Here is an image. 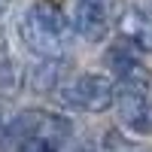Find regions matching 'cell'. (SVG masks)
<instances>
[{
	"label": "cell",
	"mask_w": 152,
	"mask_h": 152,
	"mask_svg": "<svg viewBox=\"0 0 152 152\" xmlns=\"http://www.w3.org/2000/svg\"><path fill=\"white\" fill-rule=\"evenodd\" d=\"M18 152H58V143L46 140V137H24L18 143Z\"/></svg>",
	"instance_id": "obj_7"
},
{
	"label": "cell",
	"mask_w": 152,
	"mask_h": 152,
	"mask_svg": "<svg viewBox=\"0 0 152 152\" xmlns=\"http://www.w3.org/2000/svg\"><path fill=\"white\" fill-rule=\"evenodd\" d=\"M21 37H24V43H28L31 52H37L46 61H58V58H64V52L70 49L73 28L64 18V12H61L58 3L40 0V3H34L28 9V15H24Z\"/></svg>",
	"instance_id": "obj_1"
},
{
	"label": "cell",
	"mask_w": 152,
	"mask_h": 152,
	"mask_svg": "<svg viewBox=\"0 0 152 152\" xmlns=\"http://www.w3.org/2000/svg\"><path fill=\"white\" fill-rule=\"evenodd\" d=\"M119 34L128 40L131 49H140V52H152V15L137 6H128L119 15Z\"/></svg>",
	"instance_id": "obj_5"
},
{
	"label": "cell",
	"mask_w": 152,
	"mask_h": 152,
	"mask_svg": "<svg viewBox=\"0 0 152 152\" xmlns=\"http://www.w3.org/2000/svg\"><path fill=\"white\" fill-rule=\"evenodd\" d=\"M76 31L88 43H97V40L107 37L110 18H107V3L104 0H79L76 3Z\"/></svg>",
	"instance_id": "obj_6"
},
{
	"label": "cell",
	"mask_w": 152,
	"mask_h": 152,
	"mask_svg": "<svg viewBox=\"0 0 152 152\" xmlns=\"http://www.w3.org/2000/svg\"><path fill=\"white\" fill-rule=\"evenodd\" d=\"M104 61L113 67V73H116V79H122L128 88H146L149 82V70L137 61V52L128 46V49H110V52L104 55Z\"/></svg>",
	"instance_id": "obj_4"
},
{
	"label": "cell",
	"mask_w": 152,
	"mask_h": 152,
	"mask_svg": "<svg viewBox=\"0 0 152 152\" xmlns=\"http://www.w3.org/2000/svg\"><path fill=\"white\" fill-rule=\"evenodd\" d=\"M61 100L82 113H104L116 100V85L104 73H85L61 88Z\"/></svg>",
	"instance_id": "obj_2"
},
{
	"label": "cell",
	"mask_w": 152,
	"mask_h": 152,
	"mask_svg": "<svg viewBox=\"0 0 152 152\" xmlns=\"http://www.w3.org/2000/svg\"><path fill=\"white\" fill-rule=\"evenodd\" d=\"M116 107H119V119L125 122V128L134 134H152V100L146 97L143 88H128L116 91Z\"/></svg>",
	"instance_id": "obj_3"
}]
</instances>
